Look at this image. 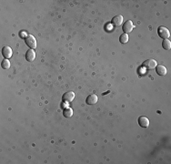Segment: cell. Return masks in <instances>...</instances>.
<instances>
[{
	"label": "cell",
	"instance_id": "cell-1",
	"mask_svg": "<svg viewBox=\"0 0 171 164\" xmlns=\"http://www.w3.org/2000/svg\"><path fill=\"white\" fill-rule=\"evenodd\" d=\"M25 42L31 49H34L36 48V39L33 35H27L25 38Z\"/></svg>",
	"mask_w": 171,
	"mask_h": 164
},
{
	"label": "cell",
	"instance_id": "cell-2",
	"mask_svg": "<svg viewBox=\"0 0 171 164\" xmlns=\"http://www.w3.org/2000/svg\"><path fill=\"white\" fill-rule=\"evenodd\" d=\"M158 34L161 39H168L170 36L169 30L165 27H159L158 28Z\"/></svg>",
	"mask_w": 171,
	"mask_h": 164
},
{
	"label": "cell",
	"instance_id": "cell-3",
	"mask_svg": "<svg viewBox=\"0 0 171 164\" xmlns=\"http://www.w3.org/2000/svg\"><path fill=\"white\" fill-rule=\"evenodd\" d=\"M157 66H158L157 61H156L155 59H152V58L151 59H147V60H145L144 63H143V67L144 68H146L147 69H153Z\"/></svg>",
	"mask_w": 171,
	"mask_h": 164
},
{
	"label": "cell",
	"instance_id": "cell-4",
	"mask_svg": "<svg viewBox=\"0 0 171 164\" xmlns=\"http://www.w3.org/2000/svg\"><path fill=\"white\" fill-rule=\"evenodd\" d=\"M123 31L126 33V34H128V33H130L132 30H133V28H134V25H133V22L131 20H128L127 22H126L125 24H123Z\"/></svg>",
	"mask_w": 171,
	"mask_h": 164
},
{
	"label": "cell",
	"instance_id": "cell-5",
	"mask_svg": "<svg viewBox=\"0 0 171 164\" xmlns=\"http://www.w3.org/2000/svg\"><path fill=\"white\" fill-rule=\"evenodd\" d=\"M138 124L141 128H147L149 126V120L145 116H141L138 118Z\"/></svg>",
	"mask_w": 171,
	"mask_h": 164
},
{
	"label": "cell",
	"instance_id": "cell-6",
	"mask_svg": "<svg viewBox=\"0 0 171 164\" xmlns=\"http://www.w3.org/2000/svg\"><path fill=\"white\" fill-rule=\"evenodd\" d=\"M12 54H13V51H12V48L8 46H5L2 49V55L4 56L5 58L8 59L12 57Z\"/></svg>",
	"mask_w": 171,
	"mask_h": 164
},
{
	"label": "cell",
	"instance_id": "cell-7",
	"mask_svg": "<svg viewBox=\"0 0 171 164\" xmlns=\"http://www.w3.org/2000/svg\"><path fill=\"white\" fill-rule=\"evenodd\" d=\"M74 99H75V93H74L73 91H68L63 95V100L65 102L69 103V102L73 101Z\"/></svg>",
	"mask_w": 171,
	"mask_h": 164
},
{
	"label": "cell",
	"instance_id": "cell-8",
	"mask_svg": "<svg viewBox=\"0 0 171 164\" xmlns=\"http://www.w3.org/2000/svg\"><path fill=\"white\" fill-rule=\"evenodd\" d=\"M156 72H157L159 76H166L167 73H168V69L165 66L163 65H158L156 67Z\"/></svg>",
	"mask_w": 171,
	"mask_h": 164
},
{
	"label": "cell",
	"instance_id": "cell-9",
	"mask_svg": "<svg viewBox=\"0 0 171 164\" xmlns=\"http://www.w3.org/2000/svg\"><path fill=\"white\" fill-rule=\"evenodd\" d=\"M112 25L113 26H116V27H119L123 24V17L121 15H117V16L114 17L112 18Z\"/></svg>",
	"mask_w": 171,
	"mask_h": 164
},
{
	"label": "cell",
	"instance_id": "cell-10",
	"mask_svg": "<svg viewBox=\"0 0 171 164\" xmlns=\"http://www.w3.org/2000/svg\"><path fill=\"white\" fill-rule=\"evenodd\" d=\"M26 58H27V60L29 61V62H32L35 60V58H36V52L34 49H29L27 50V52L26 53Z\"/></svg>",
	"mask_w": 171,
	"mask_h": 164
},
{
	"label": "cell",
	"instance_id": "cell-11",
	"mask_svg": "<svg viewBox=\"0 0 171 164\" xmlns=\"http://www.w3.org/2000/svg\"><path fill=\"white\" fill-rule=\"evenodd\" d=\"M98 96L95 94H92V95H89L87 97L86 100V102H87V104H88V105H94V104L98 102Z\"/></svg>",
	"mask_w": 171,
	"mask_h": 164
},
{
	"label": "cell",
	"instance_id": "cell-12",
	"mask_svg": "<svg viewBox=\"0 0 171 164\" xmlns=\"http://www.w3.org/2000/svg\"><path fill=\"white\" fill-rule=\"evenodd\" d=\"M162 47L164 49L166 50H168L171 48V42L168 40V39H164L162 42Z\"/></svg>",
	"mask_w": 171,
	"mask_h": 164
},
{
	"label": "cell",
	"instance_id": "cell-13",
	"mask_svg": "<svg viewBox=\"0 0 171 164\" xmlns=\"http://www.w3.org/2000/svg\"><path fill=\"white\" fill-rule=\"evenodd\" d=\"M1 67H2V69H8L10 68V61L8 60V59L5 58L4 60L1 62Z\"/></svg>",
	"mask_w": 171,
	"mask_h": 164
},
{
	"label": "cell",
	"instance_id": "cell-14",
	"mask_svg": "<svg viewBox=\"0 0 171 164\" xmlns=\"http://www.w3.org/2000/svg\"><path fill=\"white\" fill-rule=\"evenodd\" d=\"M63 114H64V117H66V118H70L73 115V110L69 108L65 109L63 111Z\"/></svg>",
	"mask_w": 171,
	"mask_h": 164
},
{
	"label": "cell",
	"instance_id": "cell-15",
	"mask_svg": "<svg viewBox=\"0 0 171 164\" xmlns=\"http://www.w3.org/2000/svg\"><path fill=\"white\" fill-rule=\"evenodd\" d=\"M119 41H120V43H122V44L128 43V34H126V33L122 34V35L120 36V38H119Z\"/></svg>",
	"mask_w": 171,
	"mask_h": 164
}]
</instances>
